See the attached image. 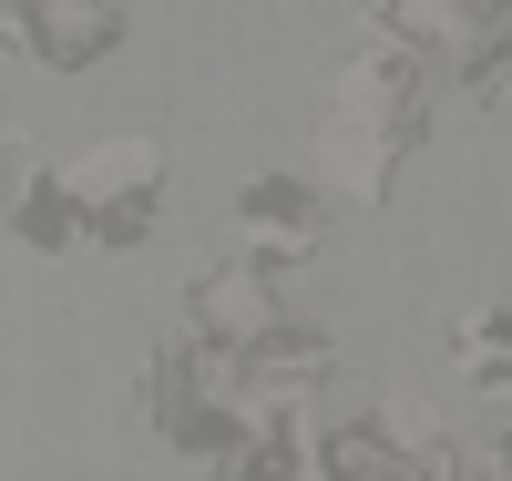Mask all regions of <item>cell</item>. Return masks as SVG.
Segmentation results:
<instances>
[{
    "label": "cell",
    "mask_w": 512,
    "mask_h": 481,
    "mask_svg": "<svg viewBox=\"0 0 512 481\" xmlns=\"http://www.w3.org/2000/svg\"><path fill=\"white\" fill-rule=\"evenodd\" d=\"M400 144H420V93H410V62L400 52H369V62H349V82H338V103H328V123H318V154H328V174L338 185H390V154Z\"/></svg>",
    "instance_id": "cell-1"
},
{
    "label": "cell",
    "mask_w": 512,
    "mask_h": 481,
    "mask_svg": "<svg viewBox=\"0 0 512 481\" xmlns=\"http://www.w3.org/2000/svg\"><path fill=\"white\" fill-rule=\"evenodd\" d=\"M154 185H164V154H154V144H134V134L93 144V154H82V164L62 174V195H72V236H103V246L144 236Z\"/></svg>",
    "instance_id": "cell-2"
},
{
    "label": "cell",
    "mask_w": 512,
    "mask_h": 481,
    "mask_svg": "<svg viewBox=\"0 0 512 481\" xmlns=\"http://www.w3.org/2000/svg\"><path fill=\"white\" fill-rule=\"evenodd\" d=\"M0 31L31 41L41 62H93L113 41V0H0Z\"/></svg>",
    "instance_id": "cell-3"
},
{
    "label": "cell",
    "mask_w": 512,
    "mask_h": 481,
    "mask_svg": "<svg viewBox=\"0 0 512 481\" xmlns=\"http://www.w3.org/2000/svg\"><path fill=\"white\" fill-rule=\"evenodd\" d=\"M236 226H246L256 246H267V256H308L328 215L308 205V185H287V174H256V185L236 195Z\"/></svg>",
    "instance_id": "cell-4"
}]
</instances>
